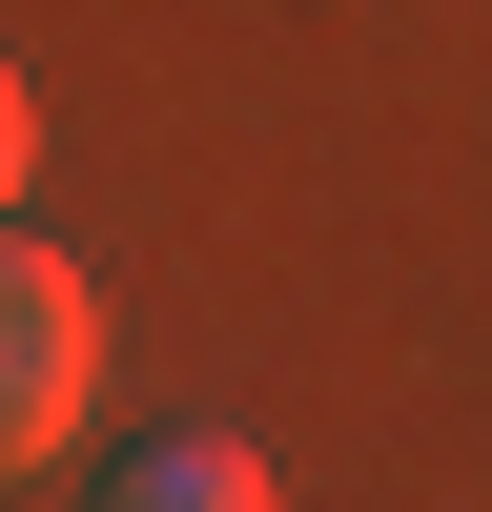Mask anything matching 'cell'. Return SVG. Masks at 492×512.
<instances>
[{
	"label": "cell",
	"instance_id": "3957f363",
	"mask_svg": "<svg viewBox=\"0 0 492 512\" xmlns=\"http://www.w3.org/2000/svg\"><path fill=\"white\" fill-rule=\"evenodd\" d=\"M21 185H41V103H21V62H0V226H21Z\"/></svg>",
	"mask_w": 492,
	"mask_h": 512
},
{
	"label": "cell",
	"instance_id": "6da1fadb",
	"mask_svg": "<svg viewBox=\"0 0 492 512\" xmlns=\"http://www.w3.org/2000/svg\"><path fill=\"white\" fill-rule=\"evenodd\" d=\"M82 410H103V287H82L41 226H0V492H21Z\"/></svg>",
	"mask_w": 492,
	"mask_h": 512
},
{
	"label": "cell",
	"instance_id": "7a4b0ae2",
	"mask_svg": "<svg viewBox=\"0 0 492 512\" xmlns=\"http://www.w3.org/2000/svg\"><path fill=\"white\" fill-rule=\"evenodd\" d=\"M103 512H287V492H267V451H246V431L164 410V431H123V451H103Z\"/></svg>",
	"mask_w": 492,
	"mask_h": 512
}]
</instances>
